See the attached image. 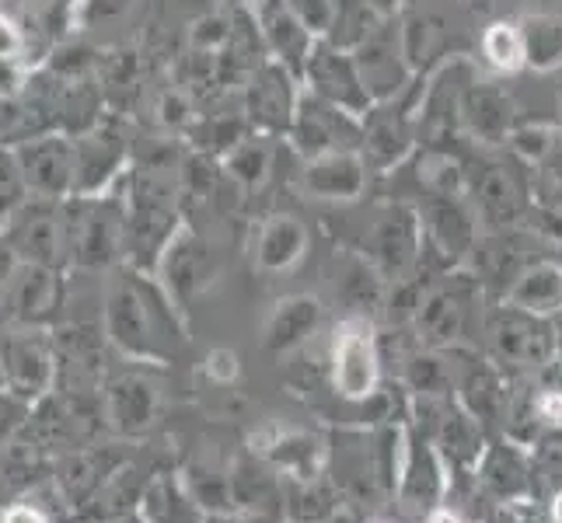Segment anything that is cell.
I'll use <instances>...</instances> for the list:
<instances>
[{
  "label": "cell",
  "mask_w": 562,
  "mask_h": 523,
  "mask_svg": "<svg viewBox=\"0 0 562 523\" xmlns=\"http://www.w3.org/2000/svg\"><path fill=\"white\" fill-rule=\"evenodd\" d=\"M490 342L503 360L538 366L552 353V328L541 315L520 311V307H503L490 325Z\"/></svg>",
  "instance_id": "9c48e42d"
},
{
  "label": "cell",
  "mask_w": 562,
  "mask_h": 523,
  "mask_svg": "<svg viewBox=\"0 0 562 523\" xmlns=\"http://www.w3.org/2000/svg\"><path fill=\"white\" fill-rule=\"evenodd\" d=\"M266 46L277 56V64H283L290 73L301 77L307 67V56H312L315 35L304 29V22L286 4H277L266 14Z\"/></svg>",
  "instance_id": "9a60e30c"
},
{
  "label": "cell",
  "mask_w": 562,
  "mask_h": 523,
  "mask_svg": "<svg viewBox=\"0 0 562 523\" xmlns=\"http://www.w3.org/2000/svg\"><path fill=\"white\" fill-rule=\"evenodd\" d=\"M25 43L11 22L0 18V99H11V94L22 91L25 84Z\"/></svg>",
  "instance_id": "603a6c76"
},
{
  "label": "cell",
  "mask_w": 562,
  "mask_h": 523,
  "mask_svg": "<svg viewBox=\"0 0 562 523\" xmlns=\"http://www.w3.org/2000/svg\"><path fill=\"white\" fill-rule=\"evenodd\" d=\"M367 4H371L381 18H392L402 8V0H367Z\"/></svg>",
  "instance_id": "4dcf8cb0"
},
{
  "label": "cell",
  "mask_w": 562,
  "mask_h": 523,
  "mask_svg": "<svg viewBox=\"0 0 562 523\" xmlns=\"http://www.w3.org/2000/svg\"><path fill=\"white\" fill-rule=\"evenodd\" d=\"M423 238L443 262H461L469 259L479 245V213L464 206V200H430L423 206Z\"/></svg>",
  "instance_id": "52a82bcc"
},
{
  "label": "cell",
  "mask_w": 562,
  "mask_h": 523,
  "mask_svg": "<svg viewBox=\"0 0 562 523\" xmlns=\"http://www.w3.org/2000/svg\"><path fill=\"white\" fill-rule=\"evenodd\" d=\"M4 523H46V520L38 516L32 507H14V510L4 513Z\"/></svg>",
  "instance_id": "f546056e"
},
{
  "label": "cell",
  "mask_w": 562,
  "mask_h": 523,
  "mask_svg": "<svg viewBox=\"0 0 562 523\" xmlns=\"http://www.w3.org/2000/svg\"><path fill=\"white\" fill-rule=\"evenodd\" d=\"M353 64L367 94H371V102L378 105L392 102L395 91H402L405 77H409V64H405V56L398 49V38L384 35L381 29L353 49Z\"/></svg>",
  "instance_id": "30bf717a"
},
{
  "label": "cell",
  "mask_w": 562,
  "mask_h": 523,
  "mask_svg": "<svg viewBox=\"0 0 562 523\" xmlns=\"http://www.w3.org/2000/svg\"><path fill=\"white\" fill-rule=\"evenodd\" d=\"M520 38H525V60L538 73H552L562 67V18L555 14H528L520 18Z\"/></svg>",
  "instance_id": "e0dca14e"
},
{
  "label": "cell",
  "mask_w": 562,
  "mask_h": 523,
  "mask_svg": "<svg viewBox=\"0 0 562 523\" xmlns=\"http://www.w3.org/2000/svg\"><path fill=\"white\" fill-rule=\"evenodd\" d=\"M322 304L312 297H290L277 307L273 321H269V345L273 349H294L318 328Z\"/></svg>",
  "instance_id": "ffe728a7"
},
{
  "label": "cell",
  "mask_w": 562,
  "mask_h": 523,
  "mask_svg": "<svg viewBox=\"0 0 562 523\" xmlns=\"http://www.w3.org/2000/svg\"><path fill=\"white\" fill-rule=\"evenodd\" d=\"M458 115H461V129L469 133L475 144H507L514 133V105L507 99V91L486 84V81H472L469 88H461L458 99Z\"/></svg>",
  "instance_id": "ba28073f"
},
{
  "label": "cell",
  "mask_w": 562,
  "mask_h": 523,
  "mask_svg": "<svg viewBox=\"0 0 562 523\" xmlns=\"http://www.w3.org/2000/svg\"><path fill=\"white\" fill-rule=\"evenodd\" d=\"M535 416L541 419V422H549V425H559L562 430V387H549V391H541L538 398H535Z\"/></svg>",
  "instance_id": "83f0119b"
},
{
  "label": "cell",
  "mask_w": 562,
  "mask_h": 523,
  "mask_svg": "<svg viewBox=\"0 0 562 523\" xmlns=\"http://www.w3.org/2000/svg\"><path fill=\"white\" fill-rule=\"evenodd\" d=\"M301 189L318 203H353L367 189V158L360 150H328L304 164Z\"/></svg>",
  "instance_id": "8992f818"
},
{
  "label": "cell",
  "mask_w": 562,
  "mask_h": 523,
  "mask_svg": "<svg viewBox=\"0 0 562 523\" xmlns=\"http://www.w3.org/2000/svg\"><path fill=\"white\" fill-rule=\"evenodd\" d=\"M363 158L378 164V168H392L398 164L405 154L413 150V123L405 120L402 109L381 105L374 112H367L363 123Z\"/></svg>",
  "instance_id": "8fae6325"
},
{
  "label": "cell",
  "mask_w": 562,
  "mask_h": 523,
  "mask_svg": "<svg viewBox=\"0 0 562 523\" xmlns=\"http://www.w3.org/2000/svg\"><path fill=\"white\" fill-rule=\"evenodd\" d=\"M426 523H464V516L454 513V510H434Z\"/></svg>",
  "instance_id": "1f68e13d"
},
{
  "label": "cell",
  "mask_w": 562,
  "mask_h": 523,
  "mask_svg": "<svg viewBox=\"0 0 562 523\" xmlns=\"http://www.w3.org/2000/svg\"><path fill=\"white\" fill-rule=\"evenodd\" d=\"M307 251V227L290 217V213H280V217H269L259 227L256 238V259L266 273H290Z\"/></svg>",
  "instance_id": "4fadbf2b"
},
{
  "label": "cell",
  "mask_w": 562,
  "mask_h": 523,
  "mask_svg": "<svg viewBox=\"0 0 562 523\" xmlns=\"http://www.w3.org/2000/svg\"><path fill=\"white\" fill-rule=\"evenodd\" d=\"M437 38H440V32H437L434 18H426V14H409V18H405L402 32H398V49L405 56V64H409V70L430 60L434 49H437Z\"/></svg>",
  "instance_id": "cb8c5ba5"
},
{
  "label": "cell",
  "mask_w": 562,
  "mask_h": 523,
  "mask_svg": "<svg viewBox=\"0 0 562 523\" xmlns=\"http://www.w3.org/2000/svg\"><path fill=\"white\" fill-rule=\"evenodd\" d=\"M22 179L38 196H60L74 185V154L60 140H38L22 150Z\"/></svg>",
  "instance_id": "5bb4252c"
},
{
  "label": "cell",
  "mask_w": 562,
  "mask_h": 523,
  "mask_svg": "<svg viewBox=\"0 0 562 523\" xmlns=\"http://www.w3.org/2000/svg\"><path fill=\"white\" fill-rule=\"evenodd\" d=\"M297 91H294V73L283 64H262L251 73L248 84V123L256 126L262 137H277V133H290L297 112Z\"/></svg>",
  "instance_id": "5b68a950"
},
{
  "label": "cell",
  "mask_w": 562,
  "mask_h": 523,
  "mask_svg": "<svg viewBox=\"0 0 562 523\" xmlns=\"http://www.w3.org/2000/svg\"><path fill=\"white\" fill-rule=\"evenodd\" d=\"M304 77H307V84H312V94H318V99H325L328 105H336L350 115H367L374 105L360 81V73H357L353 56L333 46L328 38H315Z\"/></svg>",
  "instance_id": "6da1fadb"
},
{
  "label": "cell",
  "mask_w": 562,
  "mask_h": 523,
  "mask_svg": "<svg viewBox=\"0 0 562 523\" xmlns=\"http://www.w3.org/2000/svg\"><path fill=\"white\" fill-rule=\"evenodd\" d=\"M538 196H541V206L546 213H555L562 217V161H555V154L538 168Z\"/></svg>",
  "instance_id": "4316f807"
},
{
  "label": "cell",
  "mask_w": 562,
  "mask_h": 523,
  "mask_svg": "<svg viewBox=\"0 0 562 523\" xmlns=\"http://www.w3.org/2000/svg\"><path fill=\"white\" fill-rule=\"evenodd\" d=\"M269 168H273V147H269V137H245L227 154L224 179L238 192H251V189L266 185Z\"/></svg>",
  "instance_id": "d6986e66"
},
{
  "label": "cell",
  "mask_w": 562,
  "mask_h": 523,
  "mask_svg": "<svg viewBox=\"0 0 562 523\" xmlns=\"http://www.w3.org/2000/svg\"><path fill=\"white\" fill-rule=\"evenodd\" d=\"M510 307L531 315H549L562 304V269L555 262H531L507 289Z\"/></svg>",
  "instance_id": "2e32d148"
},
{
  "label": "cell",
  "mask_w": 562,
  "mask_h": 523,
  "mask_svg": "<svg viewBox=\"0 0 562 523\" xmlns=\"http://www.w3.org/2000/svg\"><path fill=\"white\" fill-rule=\"evenodd\" d=\"M507 147L517 154L520 161L531 164V168H541L552 154L559 150V140H555V129L552 126H520L510 133Z\"/></svg>",
  "instance_id": "d4e9b609"
},
{
  "label": "cell",
  "mask_w": 562,
  "mask_h": 523,
  "mask_svg": "<svg viewBox=\"0 0 562 523\" xmlns=\"http://www.w3.org/2000/svg\"><path fill=\"white\" fill-rule=\"evenodd\" d=\"M423 224L413 209L405 206H384L363 241V259L384 276H402L419 255Z\"/></svg>",
  "instance_id": "3957f363"
},
{
  "label": "cell",
  "mask_w": 562,
  "mask_h": 523,
  "mask_svg": "<svg viewBox=\"0 0 562 523\" xmlns=\"http://www.w3.org/2000/svg\"><path fill=\"white\" fill-rule=\"evenodd\" d=\"M378 371H381V356H378L371 325L363 318H346L336 328V342H333L336 391L350 401L371 398L378 387Z\"/></svg>",
  "instance_id": "7a4b0ae2"
},
{
  "label": "cell",
  "mask_w": 562,
  "mask_h": 523,
  "mask_svg": "<svg viewBox=\"0 0 562 523\" xmlns=\"http://www.w3.org/2000/svg\"><path fill=\"white\" fill-rule=\"evenodd\" d=\"M419 185L430 192V200H458L469 189V168L448 147H430L419 158Z\"/></svg>",
  "instance_id": "ac0fdd59"
},
{
  "label": "cell",
  "mask_w": 562,
  "mask_h": 523,
  "mask_svg": "<svg viewBox=\"0 0 562 523\" xmlns=\"http://www.w3.org/2000/svg\"><path fill=\"white\" fill-rule=\"evenodd\" d=\"M552 520L562 523V492H555V499H552Z\"/></svg>",
  "instance_id": "d6a6232c"
},
{
  "label": "cell",
  "mask_w": 562,
  "mask_h": 523,
  "mask_svg": "<svg viewBox=\"0 0 562 523\" xmlns=\"http://www.w3.org/2000/svg\"><path fill=\"white\" fill-rule=\"evenodd\" d=\"M482 60H486L493 70L499 73H517L525 70V38H520V25L517 22H493L479 38Z\"/></svg>",
  "instance_id": "7402d4cb"
},
{
  "label": "cell",
  "mask_w": 562,
  "mask_h": 523,
  "mask_svg": "<svg viewBox=\"0 0 562 523\" xmlns=\"http://www.w3.org/2000/svg\"><path fill=\"white\" fill-rule=\"evenodd\" d=\"M206 371L217 377V380H231L238 374V356L235 353H227V349H217V353H210L206 360Z\"/></svg>",
  "instance_id": "f1b7e54d"
},
{
  "label": "cell",
  "mask_w": 562,
  "mask_h": 523,
  "mask_svg": "<svg viewBox=\"0 0 562 523\" xmlns=\"http://www.w3.org/2000/svg\"><path fill=\"white\" fill-rule=\"evenodd\" d=\"M290 140L312 161L328 150H357V144H363V133H357L350 112L328 105L318 94H307V99L297 102Z\"/></svg>",
  "instance_id": "277c9868"
},
{
  "label": "cell",
  "mask_w": 562,
  "mask_h": 523,
  "mask_svg": "<svg viewBox=\"0 0 562 523\" xmlns=\"http://www.w3.org/2000/svg\"><path fill=\"white\" fill-rule=\"evenodd\" d=\"M475 189V206H479V217L493 224V227H510L520 220L525 213V192H520L517 179L499 164H486L475 182H469Z\"/></svg>",
  "instance_id": "7c38bea8"
},
{
  "label": "cell",
  "mask_w": 562,
  "mask_h": 523,
  "mask_svg": "<svg viewBox=\"0 0 562 523\" xmlns=\"http://www.w3.org/2000/svg\"><path fill=\"white\" fill-rule=\"evenodd\" d=\"M286 8L301 18L304 29L315 38H328L333 22H336V11H339V0H286Z\"/></svg>",
  "instance_id": "484cf974"
},
{
  "label": "cell",
  "mask_w": 562,
  "mask_h": 523,
  "mask_svg": "<svg viewBox=\"0 0 562 523\" xmlns=\"http://www.w3.org/2000/svg\"><path fill=\"white\" fill-rule=\"evenodd\" d=\"M419 328L423 336L430 342H451L461 332V321H464V300L458 289H434L430 297L419 300Z\"/></svg>",
  "instance_id": "44dd1931"
}]
</instances>
